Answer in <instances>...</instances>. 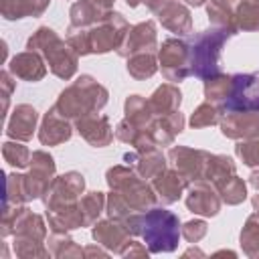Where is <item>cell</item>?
Segmentation results:
<instances>
[{
    "mask_svg": "<svg viewBox=\"0 0 259 259\" xmlns=\"http://www.w3.org/2000/svg\"><path fill=\"white\" fill-rule=\"evenodd\" d=\"M125 227L132 235H142L150 253H170L178 247L180 221L166 208H148L146 214H130Z\"/></svg>",
    "mask_w": 259,
    "mask_h": 259,
    "instance_id": "cell-1",
    "label": "cell"
},
{
    "mask_svg": "<svg viewBox=\"0 0 259 259\" xmlns=\"http://www.w3.org/2000/svg\"><path fill=\"white\" fill-rule=\"evenodd\" d=\"M233 34L235 32H231L229 28H221V26H212L208 30H200L192 34L186 40L188 55H190V75L198 79H208L221 73L219 61H221L223 45Z\"/></svg>",
    "mask_w": 259,
    "mask_h": 259,
    "instance_id": "cell-2",
    "label": "cell"
},
{
    "mask_svg": "<svg viewBox=\"0 0 259 259\" xmlns=\"http://www.w3.org/2000/svg\"><path fill=\"white\" fill-rule=\"evenodd\" d=\"M107 97L109 93L103 85H99L91 75H81L75 83L61 91L55 109L75 121L87 113L99 111L107 103Z\"/></svg>",
    "mask_w": 259,
    "mask_h": 259,
    "instance_id": "cell-3",
    "label": "cell"
},
{
    "mask_svg": "<svg viewBox=\"0 0 259 259\" xmlns=\"http://www.w3.org/2000/svg\"><path fill=\"white\" fill-rule=\"evenodd\" d=\"M26 49L40 53L49 63V69L53 71V75H57L59 79L69 81L77 71V63H79L77 51L49 26H40L28 38Z\"/></svg>",
    "mask_w": 259,
    "mask_h": 259,
    "instance_id": "cell-4",
    "label": "cell"
},
{
    "mask_svg": "<svg viewBox=\"0 0 259 259\" xmlns=\"http://www.w3.org/2000/svg\"><path fill=\"white\" fill-rule=\"evenodd\" d=\"M105 178H107L109 188L113 192H117L134 212L148 210L158 200V196L154 192V186L148 184L146 178H142L136 170H132L127 166H113V168H109Z\"/></svg>",
    "mask_w": 259,
    "mask_h": 259,
    "instance_id": "cell-5",
    "label": "cell"
},
{
    "mask_svg": "<svg viewBox=\"0 0 259 259\" xmlns=\"http://www.w3.org/2000/svg\"><path fill=\"white\" fill-rule=\"evenodd\" d=\"M127 30H130V24L119 12H111V10L105 12L99 22H95L91 28H87L91 53L101 55V53H109L113 49L117 51L119 45L123 42Z\"/></svg>",
    "mask_w": 259,
    "mask_h": 259,
    "instance_id": "cell-6",
    "label": "cell"
},
{
    "mask_svg": "<svg viewBox=\"0 0 259 259\" xmlns=\"http://www.w3.org/2000/svg\"><path fill=\"white\" fill-rule=\"evenodd\" d=\"M85 190V178L79 172H67L63 176H55L49 190L45 192L47 212L73 210L79 206V196Z\"/></svg>",
    "mask_w": 259,
    "mask_h": 259,
    "instance_id": "cell-7",
    "label": "cell"
},
{
    "mask_svg": "<svg viewBox=\"0 0 259 259\" xmlns=\"http://www.w3.org/2000/svg\"><path fill=\"white\" fill-rule=\"evenodd\" d=\"M225 113L231 111H259V71L237 73L231 81V91L223 103Z\"/></svg>",
    "mask_w": 259,
    "mask_h": 259,
    "instance_id": "cell-8",
    "label": "cell"
},
{
    "mask_svg": "<svg viewBox=\"0 0 259 259\" xmlns=\"http://www.w3.org/2000/svg\"><path fill=\"white\" fill-rule=\"evenodd\" d=\"M158 61L162 75L172 81L180 83L190 75V55H188V42L182 38H166L158 51Z\"/></svg>",
    "mask_w": 259,
    "mask_h": 259,
    "instance_id": "cell-9",
    "label": "cell"
},
{
    "mask_svg": "<svg viewBox=\"0 0 259 259\" xmlns=\"http://www.w3.org/2000/svg\"><path fill=\"white\" fill-rule=\"evenodd\" d=\"M30 172L24 174V188L28 200L42 196L55 180V160L45 150H36L30 156Z\"/></svg>",
    "mask_w": 259,
    "mask_h": 259,
    "instance_id": "cell-10",
    "label": "cell"
},
{
    "mask_svg": "<svg viewBox=\"0 0 259 259\" xmlns=\"http://www.w3.org/2000/svg\"><path fill=\"white\" fill-rule=\"evenodd\" d=\"M168 160L172 162V168H176L188 182H194V180L204 178V166L208 160V152L192 150L186 146H174L168 152Z\"/></svg>",
    "mask_w": 259,
    "mask_h": 259,
    "instance_id": "cell-11",
    "label": "cell"
},
{
    "mask_svg": "<svg viewBox=\"0 0 259 259\" xmlns=\"http://www.w3.org/2000/svg\"><path fill=\"white\" fill-rule=\"evenodd\" d=\"M221 194L208 180H194L188 184V194H186V206L194 214L202 217H214L221 210Z\"/></svg>",
    "mask_w": 259,
    "mask_h": 259,
    "instance_id": "cell-12",
    "label": "cell"
},
{
    "mask_svg": "<svg viewBox=\"0 0 259 259\" xmlns=\"http://www.w3.org/2000/svg\"><path fill=\"white\" fill-rule=\"evenodd\" d=\"M156 24L154 20H146L127 30L123 42L117 49V55L127 59L136 53H156Z\"/></svg>",
    "mask_w": 259,
    "mask_h": 259,
    "instance_id": "cell-13",
    "label": "cell"
},
{
    "mask_svg": "<svg viewBox=\"0 0 259 259\" xmlns=\"http://www.w3.org/2000/svg\"><path fill=\"white\" fill-rule=\"evenodd\" d=\"M221 132L233 140L259 138V111H231L221 119Z\"/></svg>",
    "mask_w": 259,
    "mask_h": 259,
    "instance_id": "cell-14",
    "label": "cell"
},
{
    "mask_svg": "<svg viewBox=\"0 0 259 259\" xmlns=\"http://www.w3.org/2000/svg\"><path fill=\"white\" fill-rule=\"evenodd\" d=\"M75 130L93 146V148H103L109 146L113 140V130L109 125V119L105 115H99L97 111L87 113L79 119H75Z\"/></svg>",
    "mask_w": 259,
    "mask_h": 259,
    "instance_id": "cell-15",
    "label": "cell"
},
{
    "mask_svg": "<svg viewBox=\"0 0 259 259\" xmlns=\"http://www.w3.org/2000/svg\"><path fill=\"white\" fill-rule=\"evenodd\" d=\"M130 237H132V233L127 231L125 223L123 221H117V219H111V217H109V221H101V223H97L93 227V239L99 245H103L109 251L119 253V255L132 243Z\"/></svg>",
    "mask_w": 259,
    "mask_h": 259,
    "instance_id": "cell-16",
    "label": "cell"
},
{
    "mask_svg": "<svg viewBox=\"0 0 259 259\" xmlns=\"http://www.w3.org/2000/svg\"><path fill=\"white\" fill-rule=\"evenodd\" d=\"M73 136V127L69 123V117H65L63 113H59L55 107H51L40 123L38 130V140L42 146H59L67 140H71Z\"/></svg>",
    "mask_w": 259,
    "mask_h": 259,
    "instance_id": "cell-17",
    "label": "cell"
},
{
    "mask_svg": "<svg viewBox=\"0 0 259 259\" xmlns=\"http://www.w3.org/2000/svg\"><path fill=\"white\" fill-rule=\"evenodd\" d=\"M188 184H190V182H188L176 168H166V170H162L156 178H152L154 192H156V196H158V200H160L162 204H172V202H176V200L182 196V192H184V188H186Z\"/></svg>",
    "mask_w": 259,
    "mask_h": 259,
    "instance_id": "cell-18",
    "label": "cell"
},
{
    "mask_svg": "<svg viewBox=\"0 0 259 259\" xmlns=\"http://www.w3.org/2000/svg\"><path fill=\"white\" fill-rule=\"evenodd\" d=\"M8 71L14 77H18L22 81H30V83H36L47 75L42 55L36 53V51H28V49L24 53H18L16 57H12V61L8 65Z\"/></svg>",
    "mask_w": 259,
    "mask_h": 259,
    "instance_id": "cell-19",
    "label": "cell"
},
{
    "mask_svg": "<svg viewBox=\"0 0 259 259\" xmlns=\"http://www.w3.org/2000/svg\"><path fill=\"white\" fill-rule=\"evenodd\" d=\"M36 119H38V113L32 105L28 103H20L14 107L8 123H6V134L12 138V140H18V142H28L34 134V127H36Z\"/></svg>",
    "mask_w": 259,
    "mask_h": 259,
    "instance_id": "cell-20",
    "label": "cell"
},
{
    "mask_svg": "<svg viewBox=\"0 0 259 259\" xmlns=\"http://www.w3.org/2000/svg\"><path fill=\"white\" fill-rule=\"evenodd\" d=\"M123 160L127 164H132L136 168V172L146 178V180H152L156 178L162 170H166V158L162 156V152L158 148H152V150H146V152H134V154H125Z\"/></svg>",
    "mask_w": 259,
    "mask_h": 259,
    "instance_id": "cell-21",
    "label": "cell"
},
{
    "mask_svg": "<svg viewBox=\"0 0 259 259\" xmlns=\"http://www.w3.org/2000/svg\"><path fill=\"white\" fill-rule=\"evenodd\" d=\"M158 18L162 22L164 28H168L170 32L184 36L192 32V20H190V12L184 4L180 2H170L162 12H158Z\"/></svg>",
    "mask_w": 259,
    "mask_h": 259,
    "instance_id": "cell-22",
    "label": "cell"
},
{
    "mask_svg": "<svg viewBox=\"0 0 259 259\" xmlns=\"http://www.w3.org/2000/svg\"><path fill=\"white\" fill-rule=\"evenodd\" d=\"M148 101H150V107H152L154 115L156 117H164V115H170V113L178 111L180 101H182V93H180V89L176 85L164 83L152 93V97Z\"/></svg>",
    "mask_w": 259,
    "mask_h": 259,
    "instance_id": "cell-23",
    "label": "cell"
},
{
    "mask_svg": "<svg viewBox=\"0 0 259 259\" xmlns=\"http://www.w3.org/2000/svg\"><path fill=\"white\" fill-rule=\"evenodd\" d=\"M51 0H0V10L6 20H18L24 16H40Z\"/></svg>",
    "mask_w": 259,
    "mask_h": 259,
    "instance_id": "cell-24",
    "label": "cell"
},
{
    "mask_svg": "<svg viewBox=\"0 0 259 259\" xmlns=\"http://www.w3.org/2000/svg\"><path fill=\"white\" fill-rule=\"evenodd\" d=\"M125 119L142 132L156 119V115H154L148 99H144L142 95H130L125 99Z\"/></svg>",
    "mask_w": 259,
    "mask_h": 259,
    "instance_id": "cell-25",
    "label": "cell"
},
{
    "mask_svg": "<svg viewBox=\"0 0 259 259\" xmlns=\"http://www.w3.org/2000/svg\"><path fill=\"white\" fill-rule=\"evenodd\" d=\"M235 174V162L233 158L225 156V154H208L206 166H204V178L208 180L212 186H217L219 182H223L225 178Z\"/></svg>",
    "mask_w": 259,
    "mask_h": 259,
    "instance_id": "cell-26",
    "label": "cell"
},
{
    "mask_svg": "<svg viewBox=\"0 0 259 259\" xmlns=\"http://www.w3.org/2000/svg\"><path fill=\"white\" fill-rule=\"evenodd\" d=\"M71 26H83V28H91L95 22L101 20V16L105 14V10H101L97 4H93L91 0H79L71 6Z\"/></svg>",
    "mask_w": 259,
    "mask_h": 259,
    "instance_id": "cell-27",
    "label": "cell"
},
{
    "mask_svg": "<svg viewBox=\"0 0 259 259\" xmlns=\"http://www.w3.org/2000/svg\"><path fill=\"white\" fill-rule=\"evenodd\" d=\"M208 12V20L212 22V26H221V28H229L231 32L237 34V20H235V10L231 8V2L227 0H210L206 6Z\"/></svg>",
    "mask_w": 259,
    "mask_h": 259,
    "instance_id": "cell-28",
    "label": "cell"
},
{
    "mask_svg": "<svg viewBox=\"0 0 259 259\" xmlns=\"http://www.w3.org/2000/svg\"><path fill=\"white\" fill-rule=\"evenodd\" d=\"M231 81L233 75H225V73H217L208 79H204V97L210 103H225L231 91Z\"/></svg>",
    "mask_w": 259,
    "mask_h": 259,
    "instance_id": "cell-29",
    "label": "cell"
},
{
    "mask_svg": "<svg viewBox=\"0 0 259 259\" xmlns=\"http://www.w3.org/2000/svg\"><path fill=\"white\" fill-rule=\"evenodd\" d=\"M158 71L156 53H136L127 57V73L134 79H150Z\"/></svg>",
    "mask_w": 259,
    "mask_h": 259,
    "instance_id": "cell-30",
    "label": "cell"
},
{
    "mask_svg": "<svg viewBox=\"0 0 259 259\" xmlns=\"http://www.w3.org/2000/svg\"><path fill=\"white\" fill-rule=\"evenodd\" d=\"M214 188L221 194V200L227 202V204H239V202H243L247 198V186H245V182L237 174L225 178Z\"/></svg>",
    "mask_w": 259,
    "mask_h": 259,
    "instance_id": "cell-31",
    "label": "cell"
},
{
    "mask_svg": "<svg viewBox=\"0 0 259 259\" xmlns=\"http://www.w3.org/2000/svg\"><path fill=\"white\" fill-rule=\"evenodd\" d=\"M239 30H259V0H241L235 8Z\"/></svg>",
    "mask_w": 259,
    "mask_h": 259,
    "instance_id": "cell-32",
    "label": "cell"
},
{
    "mask_svg": "<svg viewBox=\"0 0 259 259\" xmlns=\"http://www.w3.org/2000/svg\"><path fill=\"white\" fill-rule=\"evenodd\" d=\"M107 198L103 192H89L79 200V212H81V221L83 227H89L97 221V217L101 214L103 206H105Z\"/></svg>",
    "mask_w": 259,
    "mask_h": 259,
    "instance_id": "cell-33",
    "label": "cell"
},
{
    "mask_svg": "<svg viewBox=\"0 0 259 259\" xmlns=\"http://www.w3.org/2000/svg\"><path fill=\"white\" fill-rule=\"evenodd\" d=\"M241 247L249 257H259V212L251 214L241 231Z\"/></svg>",
    "mask_w": 259,
    "mask_h": 259,
    "instance_id": "cell-34",
    "label": "cell"
},
{
    "mask_svg": "<svg viewBox=\"0 0 259 259\" xmlns=\"http://www.w3.org/2000/svg\"><path fill=\"white\" fill-rule=\"evenodd\" d=\"M214 123H221V113H219L217 105L210 103V101L198 105L194 109V113L190 115V125L192 127H206V125H214Z\"/></svg>",
    "mask_w": 259,
    "mask_h": 259,
    "instance_id": "cell-35",
    "label": "cell"
},
{
    "mask_svg": "<svg viewBox=\"0 0 259 259\" xmlns=\"http://www.w3.org/2000/svg\"><path fill=\"white\" fill-rule=\"evenodd\" d=\"M2 156L4 160L10 164V166H16V168H24L30 164V152L26 146L22 144H16V142H6L4 148H2Z\"/></svg>",
    "mask_w": 259,
    "mask_h": 259,
    "instance_id": "cell-36",
    "label": "cell"
},
{
    "mask_svg": "<svg viewBox=\"0 0 259 259\" xmlns=\"http://www.w3.org/2000/svg\"><path fill=\"white\" fill-rule=\"evenodd\" d=\"M237 156L243 160V164L255 168L259 166V138H251V140H243L235 146Z\"/></svg>",
    "mask_w": 259,
    "mask_h": 259,
    "instance_id": "cell-37",
    "label": "cell"
},
{
    "mask_svg": "<svg viewBox=\"0 0 259 259\" xmlns=\"http://www.w3.org/2000/svg\"><path fill=\"white\" fill-rule=\"evenodd\" d=\"M182 235L188 243H198L206 235V223L204 221H188L182 229Z\"/></svg>",
    "mask_w": 259,
    "mask_h": 259,
    "instance_id": "cell-38",
    "label": "cell"
},
{
    "mask_svg": "<svg viewBox=\"0 0 259 259\" xmlns=\"http://www.w3.org/2000/svg\"><path fill=\"white\" fill-rule=\"evenodd\" d=\"M0 85H2V101H4V113L8 109V99H10V93H12V81H10V75L8 71H2L0 75Z\"/></svg>",
    "mask_w": 259,
    "mask_h": 259,
    "instance_id": "cell-39",
    "label": "cell"
},
{
    "mask_svg": "<svg viewBox=\"0 0 259 259\" xmlns=\"http://www.w3.org/2000/svg\"><path fill=\"white\" fill-rule=\"evenodd\" d=\"M146 2V6L154 12V14H158V12H162L170 2H174V0H144Z\"/></svg>",
    "mask_w": 259,
    "mask_h": 259,
    "instance_id": "cell-40",
    "label": "cell"
},
{
    "mask_svg": "<svg viewBox=\"0 0 259 259\" xmlns=\"http://www.w3.org/2000/svg\"><path fill=\"white\" fill-rule=\"evenodd\" d=\"M93 4H97L101 10H105V12H109L111 10V6L115 4V0H91Z\"/></svg>",
    "mask_w": 259,
    "mask_h": 259,
    "instance_id": "cell-41",
    "label": "cell"
},
{
    "mask_svg": "<svg viewBox=\"0 0 259 259\" xmlns=\"http://www.w3.org/2000/svg\"><path fill=\"white\" fill-rule=\"evenodd\" d=\"M249 182H251V184H253V186L259 190V170H257V172H253V174L249 176Z\"/></svg>",
    "mask_w": 259,
    "mask_h": 259,
    "instance_id": "cell-42",
    "label": "cell"
},
{
    "mask_svg": "<svg viewBox=\"0 0 259 259\" xmlns=\"http://www.w3.org/2000/svg\"><path fill=\"white\" fill-rule=\"evenodd\" d=\"M186 4H190V6H202L206 0H184Z\"/></svg>",
    "mask_w": 259,
    "mask_h": 259,
    "instance_id": "cell-43",
    "label": "cell"
},
{
    "mask_svg": "<svg viewBox=\"0 0 259 259\" xmlns=\"http://www.w3.org/2000/svg\"><path fill=\"white\" fill-rule=\"evenodd\" d=\"M253 208L259 212V190H257V194L253 196Z\"/></svg>",
    "mask_w": 259,
    "mask_h": 259,
    "instance_id": "cell-44",
    "label": "cell"
},
{
    "mask_svg": "<svg viewBox=\"0 0 259 259\" xmlns=\"http://www.w3.org/2000/svg\"><path fill=\"white\" fill-rule=\"evenodd\" d=\"M125 2H127V6H132V8H134V6H138V4H140V2H144V0H125Z\"/></svg>",
    "mask_w": 259,
    "mask_h": 259,
    "instance_id": "cell-45",
    "label": "cell"
},
{
    "mask_svg": "<svg viewBox=\"0 0 259 259\" xmlns=\"http://www.w3.org/2000/svg\"><path fill=\"white\" fill-rule=\"evenodd\" d=\"M87 253H95V249H87ZM97 253H99V255H105V253H103V251H99V249H97Z\"/></svg>",
    "mask_w": 259,
    "mask_h": 259,
    "instance_id": "cell-46",
    "label": "cell"
},
{
    "mask_svg": "<svg viewBox=\"0 0 259 259\" xmlns=\"http://www.w3.org/2000/svg\"><path fill=\"white\" fill-rule=\"evenodd\" d=\"M227 2H235V0H227Z\"/></svg>",
    "mask_w": 259,
    "mask_h": 259,
    "instance_id": "cell-47",
    "label": "cell"
}]
</instances>
